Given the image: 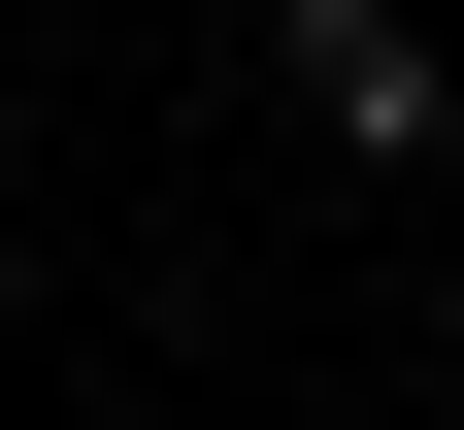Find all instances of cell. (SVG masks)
I'll list each match as a JSON object with an SVG mask.
<instances>
[{
    "label": "cell",
    "instance_id": "1",
    "mask_svg": "<svg viewBox=\"0 0 464 430\" xmlns=\"http://www.w3.org/2000/svg\"><path fill=\"white\" fill-rule=\"evenodd\" d=\"M266 67H299V133H365V166L431 133V33H398V0H266Z\"/></svg>",
    "mask_w": 464,
    "mask_h": 430
}]
</instances>
